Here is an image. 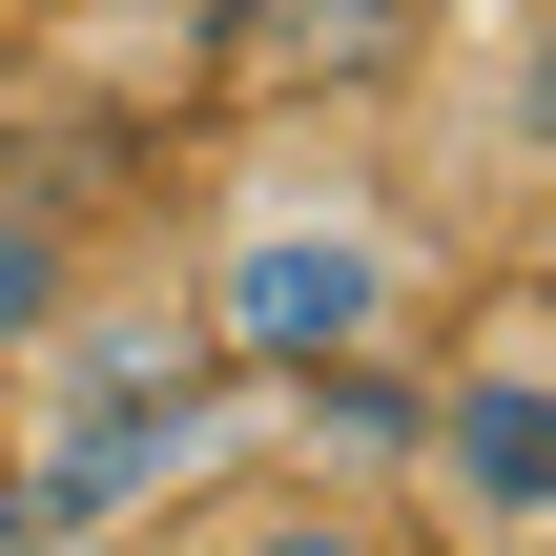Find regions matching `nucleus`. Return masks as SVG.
<instances>
[{
    "mask_svg": "<svg viewBox=\"0 0 556 556\" xmlns=\"http://www.w3.org/2000/svg\"><path fill=\"white\" fill-rule=\"evenodd\" d=\"M248 454V392L227 351L186 330V289H83L41 351H21V454H0V556H83L165 495H206Z\"/></svg>",
    "mask_w": 556,
    "mask_h": 556,
    "instance_id": "1",
    "label": "nucleus"
},
{
    "mask_svg": "<svg viewBox=\"0 0 556 556\" xmlns=\"http://www.w3.org/2000/svg\"><path fill=\"white\" fill-rule=\"evenodd\" d=\"M186 330L227 351L248 413H289V392H371V371L433 330V248H413V206H392L371 165L289 144V165L227 186V227H206V268H186Z\"/></svg>",
    "mask_w": 556,
    "mask_h": 556,
    "instance_id": "2",
    "label": "nucleus"
},
{
    "mask_svg": "<svg viewBox=\"0 0 556 556\" xmlns=\"http://www.w3.org/2000/svg\"><path fill=\"white\" fill-rule=\"evenodd\" d=\"M413 495L495 556H556V309H475L413 392Z\"/></svg>",
    "mask_w": 556,
    "mask_h": 556,
    "instance_id": "3",
    "label": "nucleus"
},
{
    "mask_svg": "<svg viewBox=\"0 0 556 556\" xmlns=\"http://www.w3.org/2000/svg\"><path fill=\"white\" fill-rule=\"evenodd\" d=\"M83 289H103V248H83V206H62L41 165H0V371H21V351H41V330L83 309Z\"/></svg>",
    "mask_w": 556,
    "mask_h": 556,
    "instance_id": "4",
    "label": "nucleus"
},
{
    "mask_svg": "<svg viewBox=\"0 0 556 556\" xmlns=\"http://www.w3.org/2000/svg\"><path fill=\"white\" fill-rule=\"evenodd\" d=\"M186 556H413V536H392L371 495H227Z\"/></svg>",
    "mask_w": 556,
    "mask_h": 556,
    "instance_id": "5",
    "label": "nucleus"
},
{
    "mask_svg": "<svg viewBox=\"0 0 556 556\" xmlns=\"http://www.w3.org/2000/svg\"><path fill=\"white\" fill-rule=\"evenodd\" d=\"M536 206H556V144H536Z\"/></svg>",
    "mask_w": 556,
    "mask_h": 556,
    "instance_id": "6",
    "label": "nucleus"
}]
</instances>
